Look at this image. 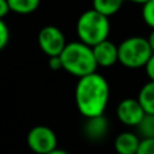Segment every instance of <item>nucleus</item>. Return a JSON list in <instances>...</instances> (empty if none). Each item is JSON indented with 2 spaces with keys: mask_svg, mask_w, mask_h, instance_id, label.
I'll return each instance as SVG.
<instances>
[{
  "mask_svg": "<svg viewBox=\"0 0 154 154\" xmlns=\"http://www.w3.org/2000/svg\"><path fill=\"white\" fill-rule=\"evenodd\" d=\"M128 2H131V3H135V4H142L143 5L145 3H147L149 0H128Z\"/></svg>",
  "mask_w": 154,
  "mask_h": 154,
  "instance_id": "5701e85b",
  "label": "nucleus"
},
{
  "mask_svg": "<svg viewBox=\"0 0 154 154\" xmlns=\"http://www.w3.org/2000/svg\"><path fill=\"white\" fill-rule=\"evenodd\" d=\"M60 57L62 61V69L77 79L96 73L99 68L93 49L81 41L68 42Z\"/></svg>",
  "mask_w": 154,
  "mask_h": 154,
  "instance_id": "f03ea898",
  "label": "nucleus"
},
{
  "mask_svg": "<svg viewBox=\"0 0 154 154\" xmlns=\"http://www.w3.org/2000/svg\"><path fill=\"white\" fill-rule=\"evenodd\" d=\"M109 133V120L106 115L85 118L82 123V134L91 142H100Z\"/></svg>",
  "mask_w": 154,
  "mask_h": 154,
  "instance_id": "6e6552de",
  "label": "nucleus"
},
{
  "mask_svg": "<svg viewBox=\"0 0 154 154\" xmlns=\"http://www.w3.org/2000/svg\"><path fill=\"white\" fill-rule=\"evenodd\" d=\"M11 39L10 27L4 22V19H0V49H4Z\"/></svg>",
  "mask_w": 154,
  "mask_h": 154,
  "instance_id": "dca6fc26",
  "label": "nucleus"
},
{
  "mask_svg": "<svg viewBox=\"0 0 154 154\" xmlns=\"http://www.w3.org/2000/svg\"><path fill=\"white\" fill-rule=\"evenodd\" d=\"M11 12V7L7 0H0V19H4Z\"/></svg>",
  "mask_w": 154,
  "mask_h": 154,
  "instance_id": "aec40b11",
  "label": "nucleus"
},
{
  "mask_svg": "<svg viewBox=\"0 0 154 154\" xmlns=\"http://www.w3.org/2000/svg\"><path fill=\"white\" fill-rule=\"evenodd\" d=\"M142 19L150 29L154 30V0H149L142 5Z\"/></svg>",
  "mask_w": 154,
  "mask_h": 154,
  "instance_id": "2eb2a0df",
  "label": "nucleus"
},
{
  "mask_svg": "<svg viewBox=\"0 0 154 154\" xmlns=\"http://www.w3.org/2000/svg\"><path fill=\"white\" fill-rule=\"evenodd\" d=\"M153 54L147 38L134 35L119 43V64L128 69L145 68Z\"/></svg>",
  "mask_w": 154,
  "mask_h": 154,
  "instance_id": "20e7f679",
  "label": "nucleus"
},
{
  "mask_svg": "<svg viewBox=\"0 0 154 154\" xmlns=\"http://www.w3.org/2000/svg\"><path fill=\"white\" fill-rule=\"evenodd\" d=\"M109 84L97 72L79 79L75 88V101L84 118L104 115L109 101Z\"/></svg>",
  "mask_w": 154,
  "mask_h": 154,
  "instance_id": "f257e3e1",
  "label": "nucleus"
},
{
  "mask_svg": "<svg viewBox=\"0 0 154 154\" xmlns=\"http://www.w3.org/2000/svg\"><path fill=\"white\" fill-rule=\"evenodd\" d=\"M137 99L139 100L146 114L154 115V81L149 80L146 84L142 85Z\"/></svg>",
  "mask_w": 154,
  "mask_h": 154,
  "instance_id": "9b49d317",
  "label": "nucleus"
},
{
  "mask_svg": "<svg viewBox=\"0 0 154 154\" xmlns=\"http://www.w3.org/2000/svg\"><path fill=\"white\" fill-rule=\"evenodd\" d=\"M125 0H92V8L106 16H112L122 8Z\"/></svg>",
  "mask_w": 154,
  "mask_h": 154,
  "instance_id": "f8f14e48",
  "label": "nucleus"
},
{
  "mask_svg": "<svg viewBox=\"0 0 154 154\" xmlns=\"http://www.w3.org/2000/svg\"><path fill=\"white\" fill-rule=\"evenodd\" d=\"M145 115H146V112H145L143 107L141 106L138 99L126 97L116 107V118L126 127L137 128L145 118Z\"/></svg>",
  "mask_w": 154,
  "mask_h": 154,
  "instance_id": "0eeeda50",
  "label": "nucleus"
},
{
  "mask_svg": "<svg viewBox=\"0 0 154 154\" xmlns=\"http://www.w3.org/2000/svg\"><path fill=\"white\" fill-rule=\"evenodd\" d=\"M145 72H146V76L149 77L150 81H154V54L145 66Z\"/></svg>",
  "mask_w": 154,
  "mask_h": 154,
  "instance_id": "a211bd4d",
  "label": "nucleus"
},
{
  "mask_svg": "<svg viewBox=\"0 0 154 154\" xmlns=\"http://www.w3.org/2000/svg\"><path fill=\"white\" fill-rule=\"evenodd\" d=\"M109 30H111L109 18L95 11L93 8L84 11L79 16L76 23V32L79 41L91 48L108 39Z\"/></svg>",
  "mask_w": 154,
  "mask_h": 154,
  "instance_id": "7ed1b4c3",
  "label": "nucleus"
},
{
  "mask_svg": "<svg viewBox=\"0 0 154 154\" xmlns=\"http://www.w3.org/2000/svg\"><path fill=\"white\" fill-rule=\"evenodd\" d=\"M147 39H149V43H150V46H152V50L154 53V30H152V32H150L149 37H147Z\"/></svg>",
  "mask_w": 154,
  "mask_h": 154,
  "instance_id": "412c9836",
  "label": "nucleus"
},
{
  "mask_svg": "<svg viewBox=\"0 0 154 154\" xmlns=\"http://www.w3.org/2000/svg\"><path fill=\"white\" fill-rule=\"evenodd\" d=\"M11 7V12L18 15H29L37 11L39 7L41 0H7Z\"/></svg>",
  "mask_w": 154,
  "mask_h": 154,
  "instance_id": "ddd939ff",
  "label": "nucleus"
},
{
  "mask_svg": "<svg viewBox=\"0 0 154 154\" xmlns=\"http://www.w3.org/2000/svg\"><path fill=\"white\" fill-rule=\"evenodd\" d=\"M48 154H70V153L66 152V150H64V149H56V150H53V152H50Z\"/></svg>",
  "mask_w": 154,
  "mask_h": 154,
  "instance_id": "4be33fe9",
  "label": "nucleus"
},
{
  "mask_svg": "<svg viewBox=\"0 0 154 154\" xmlns=\"http://www.w3.org/2000/svg\"><path fill=\"white\" fill-rule=\"evenodd\" d=\"M27 147L35 154H48L58 149V138L53 128L43 125L34 126L27 133Z\"/></svg>",
  "mask_w": 154,
  "mask_h": 154,
  "instance_id": "39448f33",
  "label": "nucleus"
},
{
  "mask_svg": "<svg viewBox=\"0 0 154 154\" xmlns=\"http://www.w3.org/2000/svg\"><path fill=\"white\" fill-rule=\"evenodd\" d=\"M65 34L56 26H45L38 32V46L49 57H58L66 48Z\"/></svg>",
  "mask_w": 154,
  "mask_h": 154,
  "instance_id": "423d86ee",
  "label": "nucleus"
},
{
  "mask_svg": "<svg viewBox=\"0 0 154 154\" xmlns=\"http://www.w3.org/2000/svg\"><path fill=\"white\" fill-rule=\"evenodd\" d=\"M137 154H154V139H142Z\"/></svg>",
  "mask_w": 154,
  "mask_h": 154,
  "instance_id": "f3484780",
  "label": "nucleus"
},
{
  "mask_svg": "<svg viewBox=\"0 0 154 154\" xmlns=\"http://www.w3.org/2000/svg\"><path fill=\"white\" fill-rule=\"evenodd\" d=\"M49 66L53 70H61L62 69L61 57L58 56V57H51V58H49Z\"/></svg>",
  "mask_w": 154,
  "mask_h": 154,
  "instance_id": "6ab92c4d",
  "label": "nucleus"
},
{
  "mask_svg": "<svg viewBox=\"0 0 154 154\" xmlns=\"http://www.w3.org/2000/svg\"><path fill=\"white\" fill-rule=\"evenodd\" d=\"M141 139H154V115L146 114L142 122L135 128Z\"/></svg>",
  "mask_w": 154,
  "mask_h": 154,
  "instance_id": "4468645a",
  "label": "nucleus"
},
{
  "mask_svg": "<svg viewBox=\"0 0 154 154\" xmlns=\"http://www.w3.org/2000/svg\"><path fill=\"white\" fill-rule=\"evenodd\" d=\"M92 49L96 62L100 68H111L119 62V45H115L112 41L106 39Z\"/></svg>",
  "mask_w": 154,
  "mask_h": 154,
  "instance_id": "1a4fd4ad",
  "label": "nucleus"
},
{
  "mask_svg": "<svg viewBox=\"0 0 154 154\" xmlns=\"http://www.w3.org/2000/svg\"><path fill=\"white\" fill-rule=\"evenodd\" d=\"M141 137L137 131H123L114 139V149L116 154H137L141 145Z\"/></svg>",
  "mask_w": 154,
  "mask_h": 154,
  "instance_id": "9d476101",
  "label": "nucleus"
}]
</instances>
